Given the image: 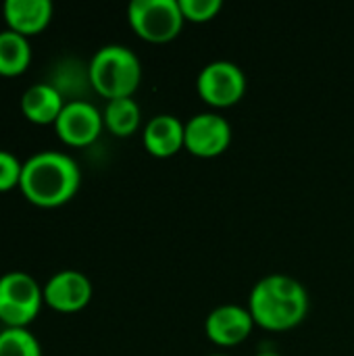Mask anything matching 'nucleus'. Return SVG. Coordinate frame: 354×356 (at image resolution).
Returning a JSON list of instances; mask_svg holds the SVG:
<instances>
[{
  "mask_svg": "<svg viewBox=\"0 0 354 356\" xmlns=\"http://www.w3.org/2000/svg\"><path fill=\"white\" fill-rule=\"evenodd\" d=\"M81 171L73 156L56 150H44L23 163L19 190L40 209L67 204L79 190Z\"/></svg>",
  "mask_w": 354,
  "mask_h": 356,
  "instance_id": "obj_1",
  "label": "nucleus"
},
{
  "mask_svg": "<svg viewBox=\"0 0 354 356\" xmlns=\"http://www.w3.org/2000/svg\"><path fill=\"white\" fill-rule=\"evenodd\" d=\"M248 311L257 325L269 332H286L307 317L309 294L298 280L273 273L255 284L248 296Z\"/></svg>",
  "mask_w": 354,
  "mask_h": 356,
  "instance_id": "obj_2",
  "label": "nucleus"
},
{
  "mask_svg": "<svg viewBox=\"0 0 354 356\" xmlns=\"http://www.w3.org/2000/svg\"><path fill=\"white\" fill-rule=\"evenodd\" d=\"M88 79L106 100L131 98L142 79V65L131 48L106 44L94 52L88 65Z\"/></svg>",
  "mask_w": 354,
  "mask_h": 356,
  "instance_id": "obj_3",
  "label": "nucleus"
},
{
  "mask_svg": "<svg viewBox=\"0 0 354 356\" xmlns=\"http://www.w3.org/2000/svg\"><path fill=\"white\" fill-rule=\"evenodd\" d=\"M44 288L23 271H10L0 277V321L6 327H23L40 315Z\"/></svg>",
  "mask_w": 354,
  "mask_h": 356,
  "instance_id": "obj_4",
  "label": "nucleus"
},
{
  "mask_svg": "<svg viewBox=\"0 0 354 356\" xmlns=\"http://www.w3.org/2000/svg\"><path fill=\"white\" fill-rule=\"evenodd\" d=\"M127 21L142 40L163 44L182 31L186 19L179 0H131Z\"/></svg>",
  "mask_w": 354,
  "mask_h": 356,
  "instance_id": "obj_5",
  "label": "nucleus"
},
{
  "mask_svg": "<svg viewBox=\"0 0 354 356\" xmlns=\"http://www.w3.org/2000/svg\"><path fill=\"white\" fill-rule=\"evenodd\" d=\"M196 90L204 102L217 108L236 104L246 92V75L232 60H213L198 73Z\"/></svg>",
  "mask_w": 354,
  "mask_h": 356,
  "instance_id": "obj_6",
  "label": "nucleus"
},
{
  "mask_svg": "<svg viewBox=\"0 0 354 356\" xmlns=\"http://www.w3.org/2000/svg\"><path fill=\"white\" fill-rule=\"evenodd\" d=\"M102 127V113L88 100H69L54 123L58 140L73 148H83L96 142Z\"/></svg>",
  "mask_w": 354,
  "mask_h": 356,
  "instance_id": "obj_7",
  "label": "nucleus"
},
{
  "mask_svg": "<svg viewBox=\"0 0 354 356\" xmlns=\"http://www.w3.org/2000/svg\"><path fill=\"white\" fill-rule=\"evenodd\" d=\"M232 142V125L219 113H198L186 121V150L200 159L219 156Z\"/></svg>",
  "mask_w": 354,
  "mask_h": 356,
  "instance_id": "obj_8",
  "label": "nucleus"
},
{
  "mask_svg": "<svg viewBox=\"0 0 354 356\" xmlns=\"http://www.w3.org/2000/svg\"><path fill=\"white\" fill-rule=\"evenodd\" d=\"M92 300V282L75 269H63L44 284V305L56 313H77Z\"/></svg>",
  "mask_w": 354,
  "mask_h": 356,
  "instance_id": "obj_9",
  "label": "nucleus"
},
{
  "mask_svg": "<svg viewBox=\"0 0 354 356\" xmlns=\"http://www.w3.org/2000/svg\"><path fill=\"white\" fill-rule=\"evenodd\" d=\"M255 319L248 307L221 305L213 309L204 321V332L217 346H236L244 342L252 332Z\"/></svg>",
  "mask_w": 354,
  "mask_h": 356,
  "instance_id": "obj_10",
  "label": "nucleus"
},
{
  "mask_svg": "<svg viewBox=\"0 0 354 356\" xmlns=\"http://www.w3.org/2000/svg\"><path fill=\"white\" fill-rule=\"evenodd\" d=\"M54 6L50 0H6L2 4V17L10 31L25 38L42 33L52 21Z\"/></svg>",
  "mask_w": 354,
  "mask_h": 356,
  "instance_id": "obj_11",
  "label": "nucleus"
},
{
  "mask_svg": "<svg viewBox=\"0 0 354 356\" xmlns=\"http://www.w3.org/2000/svg\"><path fill=\"white\" fill-rule=\"evenodd\" d=\"M142 140L152 156H173L186 146V123L175 115H156L146 123Z\"/></svg>",
  "mask_w": 354,
  "mask_h": 356,
  "instance_id": "obj_12",
  "label": "nucleus"
},
{
  "mask_svg": "<svg viewBox=\"0 0 354 356\" xmlns=\"http://www.w3.org/2000/svg\"><path fill=\"white\" fill-rule=\"evenodd\" d=\"M21 113L35 125H54L67 104L63 92L52 83H33L21 96Z\"/></svg>",
  "mask_w": 354,
  "mask_h": 356,
  "instance_id": "obj_13",
  "label": "nucleus"
},
{
  "mask_svg": "<svg viewBox=\"0 0 354 356\" xmlns=\"http://www.w3.org/2000/svg\"><path fill=\"white\" fill-rule=\"evenodd\" d=\"M31 65V44L29 38L15 33L10 29L0 31V75L19 77Z\"/></svg>",
  "mask_w": 354,
  "mask_h": 356,
  "instance_id": "obj_14",
  "label": "nucleus"
},
{
  "mask_svg": "<svg viewBox=\"0 0 354 356\" xmlns=\"http://www.w3.org/2000/svg\"><path fill=\"white\" fill-rule=\"evenodd\" d=\"M140 106L134 98L108 100L102 113L104 127L117 138H127L136 134V129L140 127Z\"/></svg>",
  "mask_w": 354,
  "mask_h": 356,
  "instance_id": "obj_15",
  "label": "nucleus"
},
{
  "mask_svg": "<svg viewBox=\"0 0 354 356\" xmlns=\"http://www.w3.org/2000/svg\"><path fill=\"white\" fill-rule=\"evenodd\" d=\"M0 356H42V346L29 330L4 327L0 332Z\"/></svg>",
  "mask_w": 354,
  "mask_h": 356,
  "instance_id": "obj_16",
  "label": "nucleus"
},
{
  "mask_svg": "<svg viewBox=\"0 0 354 356\" xmlns=\"http://www.w3.org/2000/svg\"><path fill=\"white\" fill-rule=\"evenodd\" d=\"M182 13L186 21H194V23H202V21H211L223 6L221 0H179Z\"/></svg>",
  "mask_w": 354,
  "mask_h": 356,
  "instance_id": "obj_17",
  "label": "nucleus"
},
{
  "mask_svg": "<svg viewBox=\"0 0 354 356\" xmlns=\"http://www.w3.org/2000/svg\"><path fill=\"white\" fill-rule=\"evenodd\" d=\"M21 173H23V163L15 154L0 150V192H10L19 188Z\"/></svg>",
  "mask_w": 354,
  "mask_h": 356,
  "instance_id": "obj_18",
  "label": "nucleus"
},
{
  "mask_svg": "<svg viewBox=\"0 0 354 356\" xmlns=\"http://www.w3.org/2000/svg\"><path fill=\"white\" fill-rule=\"evenodd\" d=\"M255 356H282L280 353H271V350H267V353H259V355Z\"/></svg>",
  "mask_w": 354,
  "mask_h": 356,
  "instance_id": "obj_19",
  "label": "nucleus"
},
{
  "mask_svg": "<svg viewBox=\"0 0 354 356\" xmlns=\"http://www.w3.org/2000/svg\"><path fill=\"white\" fill-rule=\"evenodd\" d=\"M209 356H227V355H209Z\"/></svg>",
  "mask_w": 354,
  "mask_h": 356,
  "instance_id": "obj_20",
  "label": "nucleus"
}]
</instances>
